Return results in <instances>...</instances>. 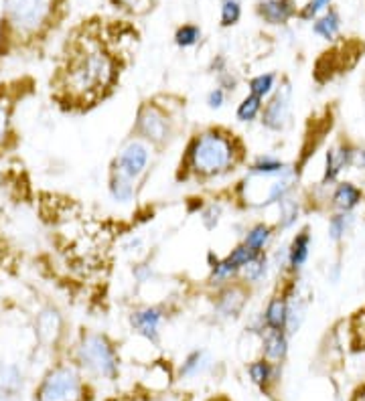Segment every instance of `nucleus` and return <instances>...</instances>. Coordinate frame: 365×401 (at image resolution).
Here are the masks:
<instances>
[{
	"instance_id": "obj_31",
	"label": "nucleus",
	"mask_w": 365,
	"mask_h": 401,
	"mask_svg": "<svg viewBox=\"0 0 365 401\" xmlns=\"http://www.w3.org/2000/svg\"><path fill=\"white\" fill-rule=\"evenodd\" d=\"M201 41V29L197 25H182L175 33V43L181 49H191Z\"/></svg>"
},
{
	"instance_id": "obj_32",
	"label": "nucleus",
	"mask_w": 365,
	"mask_h": 401,
	"mask_svg": "<svg viewBox=\"0 0 365 401\" xmlns=\"http://www.w3.org/2000/svg\"><path fill=\"white\" fill-rule=\"evenodd\" d=\"M258 255H260V253H256L254 250H250V248H248L245 243H242V241H240V243H238V245H236V248H233V250H231V252H229L226 257H228V262H231L233 266L240 269V274H242L243 267L248 266V264H250V262H252L254 257H258Z\"/></svg>"
},
{
	"instance_id": "obj_4",
	"label": "nucleus",
	"mask_w": 365,
	"mask_h": 401,
	"mask_svg": "<svg viewBox=\"0 0 365 401\" xmlns=\"http://www.w3.org/2000/svg\"><path fill=\"white\" fill-rule=\"evenodd\" d=\"M90 387L76 365H55L35 391V401H90Z\"/></svg>"
},
{
	"instance_id": "obj_24",
	"label": "nucleus",
	"mask_w": 365,
	"mask_h": 401,
	"mask_svg": "<svg viewBox=\"0 0 365 401\" xmlns=\"http://www.w3.org/2000/svg\"><path fill=\"white\" fill-rule=\"evenodd\" d=\"M274 233H276V227H274V225L266 221H258L254 223L250 229H245V236H243L242 243H245L250 250H254L256 253H264L268 250Z\"/></svg>"
},
{
	"instance_id": "obj_5",
	"label": "nucleus",
	"mask_w": 365,
	"mask_h": 401,
	"mask_svg": "<svg viewBox=\"0 0 365 401\" xmlns=\"http://www.w3.org/2000/svg\"><path fill=\"white\" fill-rule=\"evenodd\" d=\"M134 136L151 144L152 149H165L177 136L175 116L156 100L142 102L134 120Z\"/></svg>"
},
{
	"instance_id": "obj_41",
	"label": "nucleus",
	"mask_w": 365,
	"mask_h": 401,
	"mask_svg": "<svg viewBox=\"0 0 365 401\" xmlns=\"http://www.w3.org/2000/svg\"><path fill=\"white\" fill-rule=\"evenodd\" d=\"M144 245V239L142 238H130L128 243H124V252H140Z\"/></svg>"
},
{
	"instance_id": "obj_2",
	"label": "nucleus",
	"mask_w": 365,
	"mask_h": 401,
	"mask_svg": "<svg viewBox=\"0 0 365 401\" xmlns=\"http://www.w3.org/2000/svg\"><path fill=\"white\" fill-rule=\"evenodd\" d=\"M118 81L116 59L102 51L93 49L71 57L61 75V91L67 100L79 105H93L104 100L110 89Z\"/></svg>"
},
{
	"instance_id": "obj_39",
	"label": "nucleus",
	"mask_w": 365,
	"mask_h": 401,
	"mask_svg": "<svg viewBox=\"0 0 365 401\" xmlns=\"http://www.w3.org/2000/svg\"><path fill=\"white\" fill-rule=\"evenodd\" d=\"M209 69H212V71L215 75L221 74V71H226V69H229V67H228V59H226L224 55H215V59L212 61Z\"/></svg>"
},
{
	"instance_id": "obj_28",
	"label": "nucleus",
	"mask_w": 365,
	"mask_h": 401,
	"mask_svg": "<svg viewBox=\"0 0 365 401\" xmlns=\"http://www.w3.org/2000/svg\"><path fill=\"white\" fill-rule=\"evenodd\" d=\"M353 223H355V215L353 213H339V211L331 213L329 223H327V236H329V239L333 241L335 245H339L343 239L347 238Z\"/></svg>"
},
{
	"instance_id": "obj_9",
	"label": "nucleus",
	"mask_w": 365,
	"mask_h": 401,
	"mask_svg": "<svg viewBox=\"0 0 365 401\" xmlns=\"http://www.w3.org/2000/svg\"><path fill=\"white\" fill-rule=\"evenodd\" d=\"M355 156H357V146L347 136H343L339 142L329 146L325 152V168H323L319 187L325 189V187H331L335 182H339L341 173L355 166Z\"/></svg>"
},
{
	"instance_id": "obj_1",
	"label": "nucleus",
	"mask_w": 365,
	"mask_h": 401,
	"mask_svg": "<svg viewBox=\"0 0 365 401\" xmlns=\"http://www.w3.org/2000/svg\"><path fill=\"white\" fill-rule=\"evenodd\" d=\"M245 161V146L236 132L209 126L195 132L182 152L177 180L209 182L233 173Z\"/></svg>"
},
{
	"instance_id": "obj_16",
	"label": "nucleus",
	"mask_w": 365,
	"mask_h": 401,
	"mask_svg": "<svg viewBox=\"0 0 365 401\" xmlns=\"http://www.w3.org/2000/svg\"><path fill=\"white\" fill-rule=\"evenodd\" d=\"M256 13L268 25H286L292 16H296L294 0H260Z\"/></svg>"
},
{
	"instance_id": "obj_33",
	"label": "nucleus",
	"mask_w": 365,
	"mask_h": 401,
	"mask_svg": "<svg viewBox=\"0 0 365 401\" xmlns=\"http://www.w3.org/2000/svg\"><path fill=\"white\" fill-rule=\"evenodd\" d=\"M240 16H242L240 0H221V27L238 25Z\"/></svg>"
},
{
	"instance_id": "obj_29",
	"label": "nucleus",
	"mask_w": 365,
	"mask_h": 401,
	"mask_svg": "<svg viewBox=\"0 0 365 401\" xmlns=\"http://www.w3.org/2000/svg\"><path fill=\"white\" fill-rule=\"evenodd\" d=\"M262 107H264V100L258 95L248 93L236 107V120L242 124H254L256 120H260Z\"/></svg>"
},
{
	"instance_id": "obj_36",
	"label": "nucleus",
	"mask_w": 365,
	"mask_h": 401,
	"mask_svg": "<svg viewBox=\"0 0 365 401\" xmlns=\"http://www.w3.org/2000/svg\"><path fill=\"white\" fill-rule=\"evenodd\" d=\"M228 98L229 93L226 89L213 88L212 91H207V95H205V104H207V107H209L212 112H219L224 105L228 104Z\"/></svg>"
},
{
	"instance_id": "obj_19",
	"label": "nucleus",
	"mask_w": 365,
	"mask_h": 401,
	"mask_svg": "<svg viewBox=\"0 0 365 401\" xmlns=\"http://www.w3.org/2000/svg\"><path fill=\"white\" fill-rule=\"evenodd\" d=\"M292 168H294L292 164L284 163L282 158H278L274 154H260L248 164V175L260 178H278L284 177Z\"/></svg>"
},
{
	"instance_id": "obj_40",
	"label": "nucleus",
	"mask_w": 365,
	"mask_h": 401,
	"mask_svg": "<svg viewBox=\"0 0 365 401\" xmlns=\"http://www.w3.org/2000/svg\"><path fill=\"white\" fill-rule=\"evenodd\" d=\"M341 272H343V267H341V260H337L335 264H331V267L327 269V278L331 280V284H337L341 280Z\"/></svg>"
},
{
	"instance_id": "obj_13",
	"label": "nucleus",
	"mask_w": 365,
	"mask_h": 401,
	"mask_svg": "<svg viewBox=\"0 0 365 401\" xmlns=\"http://www.w3.org/2000/svg\"><path fill=\"white\" fill-rule=\"evenodd\" d=\"M266 330H286L289 320V284L282 292H276L268 298L264 312L260 314Z\"/></svg>"
},
{
	"instance_id": "obj_25",
	"label": "nucleus",
	"mask_w": 365,
	"mask_h": 401,
	"mask_svg": "<svg viewBox=\"0 0 365 401\" xmlns=\"http://www.w3.org/2000/svg\"><path fill=\"white\" fill-rule=\"evenodd\" d=\"M270 269H272L270 255L264 252V253H260L258 257H254V260H252L248 266L243 267L242 274H240V278H242L243 282L248 284V286H260V284L268 278Z\"/></svg>"
},
{
	"instance_id": "obj_23",
	"label": "nucleus",
	"mask_w": 365,
	"mask_h": 401,
	"mask_svg": "<svg viewBox=\"0 0 365 401\" xmlns=\"http://www.w3.org/2000/svg\"><path fill=\"white\" fill-rule=\"evenodd\" d=\"M108 193L112 197L114 203L118 205H130L137 199V182L124 177L120 173H112L108 178Z\"/></svg>"
},
{
	"instance_id": "obj_38",
	"label": "nucleus",
	"mask_w": 365,
	"mask_h": 401,
	"mask_svg": "<svg viewBox=\"0 0 365 401\" xmlns=\"http://www.w3.org/2000/svg\"><path fill=\"white\" fill-rule=\"evenodd\" d=\"M132 276H134V280L138 284H149L154 280V269H152L151 264H137V266L132 267Z\"/></svg>"
},
{
	"instance_id": "obj_26",
	"label": "nucleus",
	"mask_w": 365,
	"mask_h": 401,
	"mask_svg": "<svg viewBox=\"0 0 365 401\" xmlns=\"http://www.w3.org/2000/svg\"><path fill=\"white\" fill-rule=\"evenodd\" d=\"M301 213H303V207H301V201L290 194L286 197L282 203H278V221H276V229L278 231H290L299 219H301Z\"/></svg>"
},
{
	"instance_id": "obj_15",
	"label": "nucleus",
	"mask_w": 365,
	"mask_h": 401,
	"mask_svg": "<svg viewBox=\"0 0 365 401\" xmlns=\"http://www.w3.org/2000/svg\"><path fill=\"white\" fill-rule=\"evenodd\" d=\"M364 189H359L355 182L351 180H339L335 182L333 193H331V209L339 213H353L355 209L364 203Z\"/></svg>"
},
{
	"instance_id": "obj_7",
	"label": "nucleus",
	"mask_w": 365,
	"mask_h": 401,
	"mask_svg": "<svg viewBox=\"0 0 365 401\" xmlns=\"http://www.w3.org/2000/svg\"><path fill=\"white\" fill-rule=\"evenodd\" d=\"M152 154L154 149L151 144H146L144 140H140L137 136L128 138L118 150V154L114 156L110 170L112 173H120L124 177L138 182L140 178L149 173L152 164Z\"/></svg>"
},
{
	"instance_id": "obj_18",
	"label": "nucleus",
	"mask_w": 365,
	"mask_h": 401,
	"mask_svg": "<svg viewBox=\"0 0 365 401\" xmlns=\"http://www.w3.org/2000/svg\"><path fill=\"white\" fill-rule=\"evenodd\" d=\"M289 332L286 330H266L262 335V356L282 365L290 351Z\"/></svg>"
},
{
	"instance_id": "obj_34",
	"label": "nucleus",
	"mask_w": 365,
	"mask_h": 401,
	"mask_svg": "<svg viewBox=\"0 0 365 401\" xmlns=\"http://www.w3.org/2000/svg\"><path fill=\"white\" fill-rule=\"evenodd\" d=\"M221 215H224V209H221V205L219 203H209L207 207H203V211H201V223H203V227L207 229V231H213L217 225H219V221H221Z\"/></svg>"
},
{
	"instance_id": "obj_30",
	"label": "nucleus",
	"mask_w": 365,
	"mask_h": 401,
	"mask_svg": "<svg viewBox=\"0 0 365 401\" xmlns=\"http://www.w3.org/2000/svg\"><path fill=\"white\" fill-rule=\"evenodd\" d=\"M278 88V75L276 74H258L248 81V93L258 95L264 102L274 93Z\"/></svg>"
},
{
	"instance_id": "obj_12",
	"label": "nucleus",
	"mask_w": 365,
	"mask_h": 401,
	"mask_svg": "<svg viewBox=\"0 0 365 401\" xmlns=\"http://www.w3.org/2000/svg\"><path fill=\"white\" fill-rule=\"evenodd\" d=\"M311 248H313V233H311V227L304 225L292 236L290 243L286 245L289 276H301V272H303L308 257H311Z\"/></svg>"
},
{
	"instance_id": "obj_21",
	"label": "nucleus",
	"mask_w": 365,
	"mask_h": 401,
	"mask_svg": "<svg viewBox=\"0 0 365 401\" xmlns=\"http://www.w3.org/2000/svg\"><path fill=\"white\" fill-rule=\"evenodd\" d=\"M23 391V371L18 365L4 363L0 365V400L18 401Z\"/></svg>"
},
{
	"instance_id": "obj_35",
	"label": "nucleus",
	"mask_w": 365,
	"mask_h": 401,
	"mask_svg": "<svg viewBox=\"0 0 365 401\" xmlns=\"http://www.w3.org/2000/svg\"><path fill=\"white\" fill-rule=\"evenodd\" d=\"M329 4H331V0H308L306 6L299 13V16L304 18V21H313V18H317L320 13H325V11L329 8Z\"/></svg>"
},
{
	"instance_id": "obj_14",
	"label": "nucleus",
	"mask_w": 365,
	"mask_h": 401,
	"mask_svg": "<svg viewBox=\"0 0 365 401\" xmlns=\"http://www.w3.org/2000/svg\"><path fill=\"white\" fill-rule=\"evenodd\" d=\"M63 314L53 306H47L35 318V335L43 344H55L63 335Z\"/></svg>"
},
{
	"instance_id": "obj_11",
	"label": "nucleus",
	"mask_w": 365,
	"mask_h": 401,
	"mask_svg": "<svg viewBox=\"0 0 365 401\" xmlns=\"http://www.w3.org/2000/svg\"><path fill=\"white\" fill-rule=\"evenodd\" d=\"M163 322H165V310L161 306H142L130 312V327L152 344L161 342Z\"/></svg>"
},
{
	"instance_id": "obj_6",
	"label": "nucleus",
	"mask_w": 365,
	"mask_h": 401,
	"mask_svg": "<svg viewBox=\"0 0 365 401\" xmlns=\"http://www.w3.org/2000/svg\"><path fill=\"white\" fill-rule=\"evenodd\" d=\"M55 0H6V23L16 37H35L53 16Z\"/></svg>"
},
{
	"instance_id": "obj_3",
	"label": "nucleus",
	"mask_w": 365,
	"mask_h": 401,
	"mask_svg": "<svg viewBox=\"0 0 365 401\" xmlns=\"http://www.w3.org/2000/svg\"><path fill=\"white\" fill-rule=\"evenodd\" d=\"M76 367L91 377L114 381L120 375V356L116 344L102 332L83 330L76 344Z\"/></svg>"
},
{
	"instance_id": "obj_43",
	"label": "nucleus",
	"mask_w": 365,
	"mask_h": 401,
	"mask_svg": "<svg viewBox=\"0 0 365 401\" xmlns=\"http://www.w3.org/2000/svg\"><path fill=\"white\" fill-rule=\"evenodd\" d=\"M209 401H229V400L228 397H221V395H219V397H212Z\"/></svg>"
},
{
	"instance_id": "obj_17",
	"label": "nucleus",
	"mask_w": 365,
	"mask_h": 401,
	"mask_svg": "<svg viewBox=\"0 0 365 401\" xmlns=\"http://www.w3.org/2000/svg\"><path fill=\"white\" fill-rule=\"evenodd\" d=\"M248 377L250 381L256 387H260L264 393L270 395L272 387L278 383V375H280V365L278 363H272L268 359H256L252 363H248Z\"/></svg>"
},
{
	"instance_id": "obj_22",
	"label": "nucleus",
	"mask_w": 365,
	"mask_h": 401,
	"mask_svg": "<svg viewBox=\"0 0 365 401\" xmlns=\"http://www.w3.org/2000/svg\"><path fill=\"white\" fill-rule=\"evenodd\" d=\"M212 365V353L205 351V349H195V351H191L189 355L182 359L181 367H179V377L181 379H193V377H199V375L209 371Z\"/></svg>"
},
{
	"instance_id": "obj_10",
	"label": "nucleus",
	"mask_w": 365,
	"mask_h": 401,
	"mask_svg": "<svg viewBox=\"0 0 365 401\" xmlns=\"http://www.w3.org/2000/svg\"><path fill=\"white\" fill-rule=\"evenodd\" d=\"M250 300V286L248 284L240 282V280H233V282L226 284L221 288H217V296L213 302V308L215 314L219 318H238L245 308Z\"/></svg>"
},
{
	"instance_id": "obj_37",
	"label": "nucleus",
	"mask_w": 365,
	"mask_h": 401,
	"mask_svg": "<svg viewBox=\"0 0 365 401\" xmlns=\"http://www.w3.org/2000/svg\"><path fill=\"white\" fill-rule=\"evenodd\" d=\"M215 79H217V88L226 89L228 93H236V89H238V77L233 75V71H229V69H226V71H221V74L215 75Z\"/></svg>"
},
{
	"instance_id": "obj_20",
	"label": "nucleus",
	"mask_w": 365,
	"mask_h": 401,
	"mask_svg": "<svg viewBox=\"0 0 365 401\" xmlns=\"http://www.w3.org/2000/svg\"><path fill=\"white\" fill-rule=\"evenodd\" d=\"M13 116H15V98L2 86L0 88V154L11 146L15 138Z\"/></svg>"
},
{
	"instance_id": "obj_42",
	"label": "nucleus",
	"mask_w": 365,
	"mask_h": 401,
	"mask_svg": "<svg viewBox=\"0 0 365 401\" xmlns=\"http://www.w3.org/2000/svg\"><path fill=\"white\" fill-rule=\"evenodd\" d=\"M355 166L361 168L365 173V149H357V156H355Z\"/></svg>"
},
{
	"instance_id": "obj_8",
	"label": "nucleus",
	"mask_w": 365,
	"mask_h": 401,
	"mask_svg": "<svg viewBox=\"0 0 365 401\" xmlns=\"http://www.w3.org/2000/svg\"><path fill=\"white\" fill-rule=\"evenodd\" d=\"M290 120H292V86L289 79H282V83L264 102L260 124L268 132H284L290 126Z\"/></svg>"
},
{
	"instance_id": "obj_27",
	"label": "nucleus",
	"mask_w": 365,
	"mask_h": 401,
	"mask_svg": "<svg viewBox=\"0 0 365 401\" xmlns=\"http://www.w3.org/2000/svg\"><path fill=\"white\" fill-rule=\"evenodd\" d=\"M341 30V15L335 11V8H327L323 15L315 18V25H313V33L325 39V41H333L335 37L339 35Z\"/></svg>"
}]
</instances>
